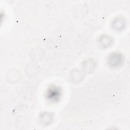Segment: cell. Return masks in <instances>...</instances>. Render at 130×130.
<instances>
[{
	"label": "cell",
	"instance_id": "6da1fadb",
	"mask_svg": "<svg viewBox=\"0 0 130 130\" xmlns=\"http://www.w3.org/2000/svg\"><path fill=\"white\" fill-rule=\"evenodd\" d=\"M59 90H58V89H57L56 88L52 87L48 90V98L49 99H51L52 100H57V99L59 98Z\"/></svg>",
	"mask_w": 130,
	"mask_h": 130
}]
</instances>
